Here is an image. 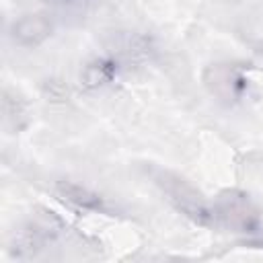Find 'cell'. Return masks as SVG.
<instances>
[{"label":"cell","instance_id":"cell-2","mask_svg":"<svg viewBox=\"0 0 263 263\" xmlns=\"http://www.w3.org/2000/svg\"><path fill=\"white\" fill-rule=\"evenodd\" d=\"M218 216L232 228L240 230V232H249V230H255L257 226V212L255 208L249 203L247 197L242 195H234L230 193L228 197H224L220 201V210H218Z\"/></svg>","mask_w":263,"mask_h":263},{"label":"cell","instance_id":"cell-6","mask_svg":"<svg viewBox=\"0 0 263 263\" xmlns=\"http://www.w3.org/2000/svg\"><path fill=\"white\" fill-rule=\"evenodd\" d=\"M113 76H115L113 62H109V60H97V62H92V64L86 66V70L82 74V80H84L86 86L97 88V86L107 84Z\"/></svg>","mask_w":263,"mask_h":263},{"label":"cell","instance_id":"cell-4","mask_svg":"<svg viewBox=\"0 0 263 263\" xmlns=\"http://www.w3.org/2000/svg\"><path fill=\"white\" fill-rule=\"evenodd\" d=\"M205 80H208L210 88L218 97H222V99H230V97L236 99L240 95V90L245 88V78L236 70H232L228 66H214V68H210Z\"/></svg>","mask_w":263,"mask_h":263},{"label":"cell","instance_id":"cell-5","mask_svg":"<svg viewBox=\"0 0 263 263\" xmlns=\"http://www.w3.org/2000/svg\"><path fill=\"white\" fill-rule=\"evenodd\" d=\"M58 191L60 195L74 203V205H80V208H86V210H99L101 208V199L90 193L88 189L80 187V185H74V183H58Z\"/></svg>","mask_w":263,"mask_h":263},{"label":"cell","instance_id":"cell-3","mask_svg":"<svg viewBox=\"0 0 263 263\" xmlns=\"http://www.w3.org/2000/svg\"><path fill=\"white\" fill-rule=\"evenodd\" d=\"M51 33V23L43 14H27L12 25V39L18 45L35 47Z\"/></svg>","mask_w":263,"mask_h":263},{"label":"cell","instance_id":"cell-1","mask_svg":"<svg viewBox=\"0 0 263 263\" xmlns=\"http://www.w3.org/2000/svg\"><path fill=\"white\" fill-rule=\"evenodd\" d=\"M158 183L164 189V193L168 195V199L177 205V210H181L183 214H187L195 222H201V224L210 222V218H212L210 208L205 205L199 191H195L189 183H185L183 179H179L175 175H168V173H164Z\"/></svg>","mask_w":263,"mask_h":263}]
</instances>
